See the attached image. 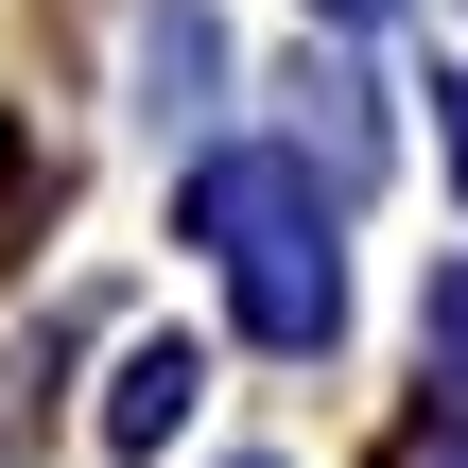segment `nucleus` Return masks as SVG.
I'll use <instances>...</instances> for the list:
<instances>
[{
	"mask_svg": "<svg viewBox=\"0 0 468 468\" xmlns=\"http://www.w3.org/2000/svg\"><path fill=\"white\" fill-rule=\"evenodd\" d=\"M191 243L226 261V295H243V330H261V347H330V330H347L330 191H313L295 156H208V174H191Z\"/></svg>",
	"mask_w": 468,
	"mask_h": 468,
	"instance_id": "1",
	"label": "nucleus"
},
{
	"mask_svg": "<svg viewBox=\"0 0 468 468\" xmlns=\"http://www.w3.org/2000/svg\"><path fill=\"white\" fill-rule=\"evenodd\" d=\"M191 399H208V365H191L174 330H156V347H122V382H104V452H156Z\"/></svg>",
	"mask_w": 468,
	"mask_h": 468,
	"instance_id": "2",
	"label": "nucleus"
},
{
	"mask_svg": "<svg viewBox=\"0 0 468 468\" xmlns=\"http://www.w3.org/2000/svg\"><path fill=\"white\" fill-rule=\"evenodd\" d=\"M434 365H452V382H468V261H452V278H434Z\"/></svg>",
	"mask_w": 468,
	"mask_h": 468,
	"instance_id": "3",
	"label": "nucleus"
},
{
	"mask_svg": "<svg viewBox=\"0 0 468 468\" xmlns=\"http://www.w3.org/2000/svg\"><path fill=\"white\" fill-rule=\"evenodd\" d=\"M452 174H468V87H452Z\"/></svg>",
	"mask_w": 468,
	"mask_h": 468,
	"instance_id": "4",
	"label": "nucleus"
},
{
	"mask_svg": "<svg viewBox=\"0 0 468 468\" xmlns=\"http://www.w3.org/2000/svg\"><path fill=\"white\" fill-rule=\"evenodd\" d=\"M330 17H382V0H330Z\"/></svg>",
	"mask_w": 468,
	"mask_h": 468,
	"instance_id": "5",
	"label": "nucleus"
},
{
	"mask_svg": "<svg viewBox=\"0 0 468 468\" xmlns=\"http://www.w3.org/2000/svg\"><path fill=\"white\" fill-rule=\"evenodd\" d=\"M452 468H468V452H452Z\"/></svg>",
	"mask_w": 468,
	"mask_h": 468,
	"instance_id": "6",
	"label": "nucleus"
}]
</instances>
